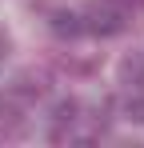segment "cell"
<instances>
[{"mask_svg":"<svg viewBox=\"0 0 144 148\" xmlns=\"http://www.w3.org/2000/svg\"><path fill=\"white\" fill-rule=\"evenodd\" d=\"M124 20H128V8L120 0H96L84 28L96 36H116V32H124Z\"/></svg>","mask_w":144,"mask_h":148,"instance_id":"1","label":"cell"},{"mask_svg":"<svg viewBox=\"0 0 144 148\" xmlns=\"http://www.w3.org/2000/svg\"><path fill=\"white\" fill-rule=\"evenodd\" d=\"M52 32H56V36H80V32H84V24H80V16H76V12H56V16H52Z\"/></svg>","mask_w":144,"mask_h":148,"instance_id":"2","label":"cell"},{"mask_svg":"<svg viewBox=\"0 0 144 148\" xmlns=\"http://www.w3.org/2000/svg\"><path fill=\"white\" fill-rule=\"evenodd\" d=\"M120 76H124L128 84H144V56H128V60L120 64Z\"/></svg>","mask_w":144,"mask_h":148,"instance_id":"3","label":"cell"},{"mask_svg":"<svg viewBox=\"0 0 144 148\" xmlns=\"http://www.w3.org/2000/svg\"><path fill=\"white\" fill-rule=\"evenodd\" d=\"M8 92H12L16 100H36V96H40V84H32V80H24V76H20V80H16Z\"/></svg>","mask_w":144,"mask_h":148,"instance_id":"4","label":"cell"},{"mask_svg":"<svg viewBox=\"0 0 144 148\" xmlns=\"http://www.w3.org/2000/svg\"><path fill=\"white\" fill-rule=\"evenodd\" d=\"M76 112H80V104H76V100H60V104L52 108V116H56L60 124H72V120H76Z\"/></svg>","mask_w":144,"mask_h":148,"instance_id":"5","label":"cell"},{"mask_svg":"<svg viewBox=\"0 0 144 148\" xmlns=\"http://www.w3.org/2000/svg\"><path fill=\"white\" fill-rule=\"evenodd\" d=\"M124 116L132 124H144V92L140 96H128V104H124Z\"/></svg>","mask_w":144,"mask_h":148,"instance_id":"6","label":"cell"},{"mask_svg":"<svg viewBox=\"0 0 144 148\" xmlns=\"http://www.w3.org/2000/svg\"><path fill=\"white\" fill-rule=\"evenodd\" d=\"M120 4H124V8H140L144 0H120Z\"/></svg>","mask_w":144,"mask_h":148,"instance_id":"7","label":"cell"},{"mask_svg":"<svg viewBox=\"0 0 144 148\" xmlns=\"http://www.w3.org/2000/svg\"><path fill=\"white\" fill-rule=\"evenodd\" d=\"M0 56H4V36H0Z\"/></svg>","mask_w":144,"mask_h":148,"instance_id":"8","label":"cell"}]
</instances>
